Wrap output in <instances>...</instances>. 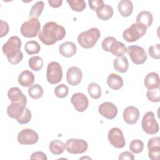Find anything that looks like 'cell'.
<instances>
[{"label": "cell", "mask_w": 160, "mask_h": 160, "mask_svg": "<svg viewBox=\"0 0 160 160\" xmlns=\"http://www.w3.org/2000/svg\"><path fill=\"white\" fill-rule=\"evenodd\" d=\"M66 36L65 28L53 21L46 22L38 34L40 41L45 45L50 46L62 40Z\"/></svg>", "instance_id": "cell-1"}, {"label": "cell", "mask_w": 160, "mask_h": 160, "mask_svg": "<svg viewBox=\"0 0 160 160\" xmlns=\"http://www.w3.org/2000/svg\"><path fill=\"white\" fill-rule=\"evenodd\" d=\"M21 47V40L16 36L9 38L2 48L3 53L6 56L8 61L16 65L19 63L23 58V54L20 50Z\"/></svg>", "instance_id": "cell-2"}, {"label": "cell", "mask_w": 160, "mask_h": 160, "mask_svg": "<svg viewBox=\"0 0 160 160\" xmlns=\"http://www.w3.org/2000/svg\"><path fill=\"white\" fill-rule=\"evenodd\" d=\"M26 104L22 102H11L7 108L8 115L15 119L19 124H25L28 123L31 119V112L26 108Z\"/></svg>", "instance_id": "cell-3"}, {"label": "cell", "mask_w": 160, "mask_h": 160, "mask_svg": "<svg viewBox=\"0 0 160 160\" xmlns=\"http://www.w3.org/2000/svg\"><path fill=\"white\" fill-rule=\"evenodd\" d=\"M100 36V31L96 28H92L80 33L78 36V42L82 48L89 49L94 46Z\"/></svg>", "instance_id": "cell-4"}, {"label": "cell", "mask_w": 160, "mask_h": 160, "mask_svg": "<svg viewBox=\"0 0 160 160\" xmlns=\"http://www.w3.org/2000/svg\"><path fill=\"white\" fill-rule=\"evenodd\" d=\"M147 31V28L140 23H133L122 33L123 39L127 42H135L142 37Z\"/></svg>", "instance_id": "cell-5"}, {"label": "cell", "mask_w": 160, "mask_h": 160, "mask_svg": "<svg viewBox=\"0 0 160 160\" xmlns=\"http://www.w3.org/2000/svg\"><path fill=\"white\" fill-rule=\"evenodd\" d=\"M62 78V68L59 63L56 61L49 62L46 70V79L52 84L59 83Z\"/></svg>", "instance_id": "cell-6"}, {"label": "cell", "mask_w": 160, "mask_h": 160, "mask_svg": "<svg viewBox=\"0 0 160 160\" xmlns=\"http://www.w3.org/2000/svg\"><path fill=\"white\" fill-rule=\"evenodd\" d=\"M141 126L143 131L148 134H155L159 131L158 123L152 111H148L144 115L141 121Z\"/></svg>", "instance_id": "cell-7"}, {"label": "cell", "mask_w": 160, "mask_h": 160, "mask_svg": "<svg viewBox=\"0 0 160 160\" xmlns=\"http://www.w3.org/2000/svg\"><path fill=\"white\" fill-rule=\"evenodd\" d=\"M41 29V24L38 19H29L22 23L21 27V33L25 38L36 37Z\"/></svg>", "instance_id": "cell-8"}, {"label": "cell", "mask_w": 160, "mask_h": 160, "mask_svg": "<svg viewBox=\"0 0 160 160\" xmlns=\"http://www.w3.org/2000/svg\"><path fill=\"white\" fill-rule=\"evenodd\" d=\"M126 52L135 64H142L147 60L148 56L144 49L139 46L133 45L127 48Z\"/></svg>", "instance_id": "cell-9"}, {"label": "cell", "mask_w": 160, "mask_h": 160, "mask_svg": "<svg viewBox=\"0 0 160 160\" xmlns=\"http://www.w3.org/2000/svg\"><path fill=\"white\" fill-rule=\"evenodd\" d=\"M67 151L71 154H82L86 152L88 148V142L81 139H69L65 144Z\"/></svg>", "instance_id": "cell-10"}, {"label": "cell", "mask_w": 160, "mask_h": 160, "mask_svg": "<svg viewBox=\"0 0 160 160\" xmlns=\"http://www.w3.org/2000/svg\"><path fill=\"white\" fill-rule=\"evenodd\" d=\"M39 136L38 133L31 129H24L21 131L17 137L18 141L22 145H31L36 143Z\"/></svg>", "instance_id": "cell-11"}, {"label": "cell", "mask_w": 160, "mask_h": 160, "mask_svg": "<svg viewBox=\"0 0 160 160\" xmlns=\"http://www.w3.org/2000/svg\"><path fill=\"white\" fill-rule=\"evenodd\" d=\"M108 138L110 144L116 148H122L126 144L123 133L118 128H111L108 132Z\"/></svg>", "instance_id": "cell-12"}, {"label": "cell", "mask_w": 160, "mask_h": 160, "mask_svg": "<svg viewBox=\"0 0 160 160\" xmlns=\"http://www.w3.org/2000/svg\"><path fill=\"white\" fill-rule=\"evenodd\" d=\"M71 102L75 110L78 112H84L88 107L89 101L87 96L81 92L74 93L71 98Z\"/></svg>", "instance_id": "cell-13"}, {"label": "cell", "mask_w": 160, "mask_h": 160, "mask_svg": "<svg viewBox=\"0 0 160 160\" xmlns=\"http://www.w3.org/2000/svg\"><path fill=\"white\" fill-rule=\"evenodd\" d=\"M148 156L152 160H158L160 155V138L158 136L151 138L148 142Z\"/></svg>", "instance_id": "cell-14"}, {"label": "cell", "mask_w": 160, "mask_h": 160, "mask_svg": "<svg viewBox=\"0 0 160 160\" xmlns=\"http://www.w3.org/2000/svg\"><path fill=\"white\" fill-rule=\"evenodd\" d=\"M99 114L108 119H114L118 114L117 107L110 102L102 103L98 108Z\"/></svg>", "instance_id": "cell-15"}, {"label": "cell", "mask_w": 160, "mask_h": 160, "mask_svg": "<svg viewBox=\"0 0 160 160\" xmlns=\"http://www.w3.org/2000/svg\"><path fill=\"white\" fill-rule=\"evenodd\" d=\"M82 78V72L76 66L69 68L66 72V81L69 85L76 86L80 83Z\"/></svg>", "instance_id": "cell-16"}, {"label": "cell", "mask_w": 160, "mask_h": 160, "mask_svg": "<svg viewBox=\"0 0 160 160\" xmlns=\"http://www.w3.org/2000/svg\"><path fill=\"white\" fill-rule=\"evenodd\" d=\"M124 121L128 124H134L139 118V111L134 106H130L127 107L122 114Z\"/></svg>", "instance_id": "cell-17"}, {"label": "cell", "mask_w": 160, "mask_h": 160, "mask_svg": "<svg viewBox=\"0 0 160 160\" xmlns=\"http://www.w3.org/2000/svg\"><path fill=\"white\" fill-rule=\"evenodd\" d=\"M8 97L11 102H22L25 104L27 103V98L26 96L18 87L11 88L8 90Z\"/></svg>", "instance_id": "cell-18"}, {"label": "cell", "mask_w": 160, "mask_h": 160, "mask_svg": "<svg viewBox=\"0 0 160 160\" xmlns=\"http://www.w3.org/2000/svg\"><path fill=\"white\" fill-rule=\"evenodd\" d=\"M77 51L76 44L71 41H66L61 44L59 47V53L65 58L72 57Z\"/></svg>", "instance_id": "cell-19"}, {"label": "cell", "mask_w": 160, "mask_h": 160, "mask_svg": "<svg viewBox=\"0 0 160 160\" xmlns=\"http://www.w3.org/2000/svg\"><path fill=\"white\" fill-rule=\"evenodd\" d=\"M144 84L148 89H153L159 88V78L158 74L155 72L148 73L144 78Z\"/></svg>", "instance_id": "cell-20"}, {"label": "cell", "mask_w": 160, "mask_h": 160, "mask_svg": "<svg viewBox=\"0 0 160 160\" xmlns=\"http://www.w3.org/2000/svg\"><path fill=\"white\" fill-rule=\"evenodd\" d=\"M34 81V74L29 70H24L19 75L18 82L23 87H30L32 85Z\"/></svg>", "instance_id": "cell-21"}, {"label": "cell", "mask_w": 160, "mask_h": 160, "mask_svg": "<svg viewBox=\"0 0 160 160\" xmlns=\"http://www.w3.org/2000/svg\"><path fill=\"white\" fill-rule=\"evenodd\" d=\"M107 84L112 89L118 90L123 86V80L119 75L111 73L108 77Z\"/></svg>", "instance_id": "cell-22"}, {"label": "cell", "mask_w": 160, "mask_h": 160, "mask_svg": "<svg viewBox=\"0 0 160 160\" xmlns=\"http://www.w3.org/2000/svg\"><path fill=\"white\" fill-rule=\"evenodd\" d=\"M126 49L127 48L126 47L124 44L120 41L115 40L111 44L109 48V52H111L113 56L121 57L123 56V55L126 52Z\"/></svg>", "instance_id": "cell-23"}, {"label": "cell", "mask_w": 160, "mask_h": 160, "mask_svg": "<svg viewBox=\"0 0 160 160\" xmlns=\"http://www.w3.org/2000/svg\"><path fill=\"white\" fill-rule=\"evenodd\" d=\"M133 11L132 2L129 0H122L118 3V11L123 17L129 16Z\"/></svg>", "instance_id": "cell-24"}, {"label": "cell", "mask_w": 160, "mask_h": 160, "mask_svg": "<svg viewBox=\"0 0 160 160\" xmlns=\"http://www.w3.org/2000/svg\"><path fill=\"white\" fill-rule=\"evenodd\" d=\"M96 14L99 19L107 21L113 15V9L108 4H103L98 10H96Z\"/></svg>", "instance_id": "cell-25"}, {"label": "cell", "mask_w": 160, "mask_h": 160, "mask_svg": "<svg viewBox=\"0 0 160 160\" xmlns=\"http://www.w3.org/2000/svg\"><path fill=\"white\" fill-rule=\"evenodd\" d=\"M136 20L137 23L142 24L148 28L150 27L152 23L153 16L149 11H143L138 14Z\"/></svg>", "instance_id": "cell-26"}, {"label": "cell", "mask_w": 160, "mask_h": 160, "mask_svg": "<svg viewBox=\"0 0 160 160\" xmlns=\"http://www.w3.org/2000/svg\"><path fill=\"white\" fill-rule=\"evenodd\" d=\"M113 66L116 71L121 73L127 72L129 68V62L128 59L125 56H121L114 60Z\"/></svg>", "instance_id": "cell-27"}, {"label": "cell", "mask_w": 160, "mask_h": 160, "mask_svg": "<svg viewBox=\"0 0 160 160\" xmlns=\"http://www.w3.org/2000/svg\"><path fill=\"white\" fill-rule=\"evenodd\" d=\"M49 151L55 155L61 154L65 150L66 146L62 141L55 139L52 140L49 145Z\"/></svg>", "instance_id": "cell-28"}, {"label": "cell", "mask_w": 160, "mask_h": 160, "mask_svg": "<svg viewBox=\"0 0 160 160\" xmlns=\"http://www.w3.org/2000/svg\"><path fill=\"white\" fill-rule=\"evenodd\" d=\"M44 7V3L43 1H40L36 2L31 8L29 12L30 19H38L41 14Z\"/></svg>", "instance_id": "cell-29"}, {"label": "cell", "mask_w": 160, "mask_h": 160, "mask_svg": "<svg viewBox=\"0 0 160 160\" xmlns=\"http://www.w3.org/2000/svg\"><path fill=\"white\" fill-rule=\"evenodd\" d=\"M43 92L42 86L38 84H33L29 87L28 89V94L29 96L34 99H38L41 98L43 94Z\"/></svg>", "instance_id": "cell-30"}, {"label": "cell", "mask_w": 160, "mask_h": 160, "mask_svg": "<svg viewBox=\"0 0 160 160\" xmlns=\"http://www.w3.org/2000/svg\"><path fill=\"white\" fill-rule=\"evenodd\" d=\"M24 49L27 54L29 55H32L39 53L41 49V47L37 41H29L25 44Z\"/></svg>", "instance_id": "cell-31"}, {"label": "cell", "mask_w": 160, "mask_h": 160, "mask_svg": "<svg viewBox=\"0 0 160 160\" xmlns=\"http://www.w3.org/2000/svg\"><path fill=\"white\" fill-rule=\"evenodd\" d=\"M88 91L90 96L94 99H99L101 96V88L96 82H91L88 85Z\"/></svg>", "instance_id": "cell-32"}, {"label": "cell", "mask_w": 160, "mask_h": 160, "mask_svg": "<svg viewBox=\"0 0 160 160\" xmlns=\"http://www.w3.org/2000/svg\"><path fill=\"white\" fill-rule=\"evenodd\" d=\"M43 66L42 59L38 56H32L29 59V67L34 71H39Z\"/></svg>", "instance_id": "cell-33"}, {"label": "cell", "mask_w": 160, "mask_h": 160, "mask_svg": "<svg viewBox=\"0 0 160 160\" xmlns=\"http://www.w3.org/2000/svg\"><path fill=\"white\" fill-rule=\"evenodd\" d=\"M67 2L72 10L76 12H81L86 8V2L83 0H67Z\"/></svg>", "instance_id": "cell-34"}, {"label": "cell", "mask_w": 160, "mask_h": 160, "mask_svg": "<svg viewBox=\"0 0 160 160\" xmlns=\"http://www.w3.org/2000/svg\"><path fill=\"white\" fill-rule=\"evenodd\" d=\"M144 148V143L141 140L134 139L132 140L129 144V149L131 152L138 154L142 151Z\"/></svg>", "instance_id": "cell-35"}, {"label": "cell", "mask_w": 160, "mask_h": 160, "mask_svg": "<svg viewBox=\"0 0 160 160\" xmlns=\"http://www.w3.org/2000/svg\"><path fill=\"white\" fill-rule=\"evenodd\" d=\"M69 92L68 87L64 84H60L58 85L54 89L55 95L59 98H66Z\"/></svg>", "instance_id": "cell-36"}, {"label": "cell", "mask_w": 160, "mask_h": 160, "mask_svg": "<svg viewBox=\"0 0 160 160\" xmlns=\"http://www.w3.org/2000/svg\"><path fill=\"white\" fill-rule=\"evenodd\" d=\"M159 94V88L153 89H148L146 92V97L148 99L153 102H157L160 101Z\"/></svg>", "instance_id": "cell-37"}, {"label": "cell", "mask_w": 160, "mask_h": 160, "mask_svg": "<svg viewBox=\"0 0 160 160\" xmlns=\"http://www.w3.org/2000/svg\"><path fill=\"white\" fill-rule=\"evenodd\" d=\"M148 52L149 56L153 59H159L160 58V44H157L151 46L149 48Z\"/></svg>", "instance_id": "cell-38"}, {"label": "cell", "mask_w": 160, "mask_h": 160, "mask_svg": "<svg viewBox=\"0 0 160 160\" xmlns=\"http://www.w3.org/2000/svg\"><path fill=\"white\" fill-rule=\"evenodd\" d=\"M115 40H116V39L114 37H112V36H109V37H107L105 39H104L103 41L102 42V44H101L102 49L105 51L109 52V48L111 44Z\"/></svg>", "instance_id": "cell-39"}, {"label": "cell", "mask_w": 160, "mask_h": 160, "mask_svg": "<svg viewBox=\"0 0 160 160\" xmlns=\"http://www.w3.org/2000/svg\"><path fill=\"white\" fill-rule=\"evenodd\" d=\"M89 8L92 11L98 10L101 6L104 4V1L102 0H90L88 1Z\"/></svg>", "instance_id": "cell-40"}, {"label": "cell", "mask_w": 160, "mask_h": 160, "mask_svg": "<svg viewBox=\"0 0 160 160\" xmlns=\"http://www.w3.org/2000/svg\"><path fill=\"white\" fill-rule=\"evenodd\" d=\"M0 21H1V35H0V37L2 38L4 36L7 35V34L8 33L9 25L6 21H4L2 19H1Z\"/></svg>", "instance_id": "cell-41"}, {"label": "cell", "mask_w": 160, "mask_h": 160, "mask_svg": "<svg viewBox=\"0 0 160 160\" xmlns=\"http://www.w3.org/2000/svg\"><path fill=\"white\" fill-rule=\"evenodd\" d=\"M31 159H41V160H47L46 155L41 151H36L33 152L30 156Z\"/></svg>", "instance_id": "cell-42"}, {"label": "cell", "mask_w": 160, "mask_h": 160, "mask_svg": "<svg viewBox=\"0 0 160 160\" xmlns=\"http://www.w3.org/2000/svg\"><path fill=\"white\" fill-rule=\"evenodd\" d=\"M119 159L123 160V159H129V160H134V155L130 152L129 151H125L121 153L119 156Z\"/></svg>", "instance_id": "cell-43"}, {"label": "cell", "mask_w": 160, "mask_h": 160, "mask_svg": "<svg viewBox=\"0 0 160 160\" xmlns=\"http://www.w3.org/2000/svg\"><path fill=\"white\" fill-rule=\"evenodd\" d=\"M48 3L52 8H57L61 6L62 3V0H48Z\"/></svg>", "instance_id": "cell-44"}]
</instances>
